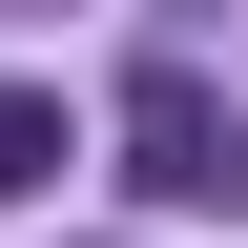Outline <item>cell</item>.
<instances>
[{"label": "cell", "instance_id": "obj_1", "mask_svg": "<svg viewBox=\"0 0 248 248\" xmlns=\"http://www.w3.org/2000/svg\"><path fill=\"white\" fill-rule=\"evenodd\" d=\"M104 145H124V186H145L166 228H248V104L207 83V62H124Z\"/></svg>", "mask_w": 248, "mask_h": 248}, {"label": "cell", "instance_id": "obj_2", "mask_svg": "<svg viewBox=\"0 0 248 248\" xmlns=\"http://www.w3.org/2000/svg\"><path fill=\"white\" fill-rule=\"evenodd\" d=\"M62 166H83V145H62V104H21V83H0V207H42Z\"/></svg>", "mask_w": 248, "mask_h": 248}]
</instances>
